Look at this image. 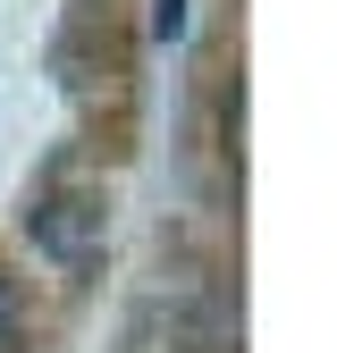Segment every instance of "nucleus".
Instances as JSON below:
<instances>
[{"label": "nucleus", "mask_w": 337, "mask_h": 353, "mask_svg": "<svg viewBox=\"0 0 337 353\" xmlns=\"http://www.w3.org/2000/svg\"><path fill=\"white\" fill-rule=\"evenodd\" d=\"M152 34L177 42V34H186V0H152Z\"/></svg>", "instance_id": "f03ea898"}, {"label": "nucleus", "mask_w": 337, "mask_h": 353, "mask_svg": "<svg viewBox=\"0 0 337 353\" xmlns=\"http://www.w3.org/2000/svg\"><path fill=\"white\" fill-rule=\"evenodd\" d=\"M9 336H17V294H9V278H0V353H9Z\"/></svg>", "instance_id": "7ed1b4c3"}, {"label": "nucleus", "mask_w": 337, "mask_h": 353, "mask_svg": "<svg viewBox=\"0 0 337 353\" xmlns=\"http://www.w3.org/2000/svg\"><path fill=\"white\" fill-rule=\"evenodd\" d=\"M26 236L42 261H59V270H93L102 244H110V202L102 185H51L34 210H26Z\"/></svg>", "instance_id": "f257e3e1"}]
</instances>
